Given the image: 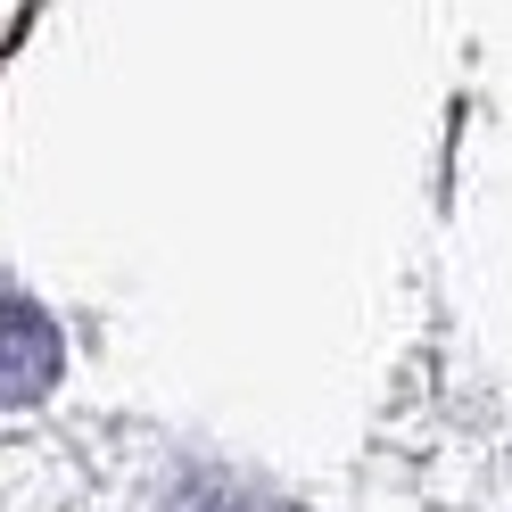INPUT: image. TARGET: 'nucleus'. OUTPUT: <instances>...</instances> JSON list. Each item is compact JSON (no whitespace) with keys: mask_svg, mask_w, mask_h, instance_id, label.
Returning a JSON list of instances; mask_svg holds the SVG:
<instances>
[{"mask_svg":"<svg viewBox=\"0 0 512 512\" xmlns=\"http://www.w3.org/2000/svg\"><path fill=\"white\" fill-rule=\"evenodd\" d=\"M67 372V339L34 298H0V405H42Z\"/></svg>","mask_w":512,"mask_h":512,"instance_id":"f257e3e1","label":"nucleus"},{"mask_svg":"<svg viewBox=\"0 0 512 512\" xmlns=\"http://www.w3.org/2000/svg\"><path fill=\"white\" fill-rule=\"evenodd\" d=\"M182 512H273V504H256V496H190Z\"/></svg>","mask_w":512,"mask_h":512,"instance_id":"f03ea898","label":"nucleus"}]
</instances>
